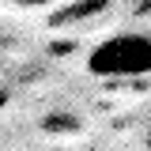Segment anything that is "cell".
Here are the masks:
<instances>
[{"label": "cell", "instance_id": "6da1fadb", "mask_svg": "<svg viewBox=\"0 0 151 151\" xmlns=\"http://www.w3.org/2000/svg\"><path fill=\"white\" fill-rule=\"evenodd\" d=\"M87 72L102 79H136L151 72V34L144 30H121L102 38L87 53Z\"/></svg>", "mask_w": 151, "mask_h": 151}, {"label": "cell", "instance_id": "7a4b0ae2", "mask_svg": "<svg viewBox=\"0 0 151 151\" xmlns=\"http://www.w3.org/2000/svg\"><path fill=\"white\" fill-rule=\"evenodd\" d=\"M15 8H49V4H57V0H12Z\"/></svg>", "mask_w": 151, "mask_h": 151}]
</instances>
